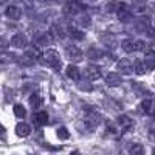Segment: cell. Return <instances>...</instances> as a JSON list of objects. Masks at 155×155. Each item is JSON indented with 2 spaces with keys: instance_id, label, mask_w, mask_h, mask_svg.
I'll return each instance as SVG.
<instances>
[{
  "instance_id": "28",
  "label": "cell",
  "mask_w": 155,
  "mask_h": 155,
  "mask_svg": "<svg viewBox=\"0 0 155 155\" xmlns=\"http://www.w3.org/2000/svg\"><path fill=\"white\" fill-rule=\"evenodd\" d=\"M146 58L147 59H155V44L149 45V48L146 50Z\"/></svg>"
},
{
  "instance_id": "31",
  "label": "cell",
  "mask_w": 155,
  "mask_h": 155,
  "mask_svg": "<svg viewBox=\"0 0 155 155\" xmlns=\"http://www.w3.org/2000/svg\"><path fill=\"white\" fill-rule=\"evenodd\" d=\"M79 88L81 90H87V92H90V90H93V87L90 84H85V82H79Z\"/></svg>"
},
{
  "instance_id": "32",
  "label": "cell",
  "mask_w": 155,
  "mask_h": 155,
  "mask_svg": "<svg viewBox=\"0 0 155 155\" xmlns=\"http://www.w3.org/2000/svg\"><path fill=\"white\" fill-rule=\"evenodd\" d=\"M0 137H2V140H5L6 138V129L3 127V124L0 123Z\"/></svg>"
},
{
  "instance_id": "29",
  "label": "cell",
  "mask_w": 155,
  "mask_h": 155,
  "mask_svg": "<svg viewBox=\"0 0 155 155\" xmlns=\"http://www.w3.org/2000/svg\"><path fill=\"white\" fill-rule=\"evenodd\" d=\"M9 47V41L5 36H0V50H6Z\"/></svg>"
},
{
  "instance_id": "13",
  "label": "cell",
  "mask_w": 155,
  "mask_h": 155,
  "mask_svg": "<svg viewBox=\"0 0 155 155\" xmlns=\"http://www.w3.org/2000/svg\"><path fill=\"white\" fill-rule=\"evenodd\" d=\"M106 129H107V134L109 135H112L113 138H120V135H121V129H120V126L118 124H115V123H112V121H107L106 123Z\"/></svg>"
},
{
  "instance_id": "15",
  "label": "cell",
  "mask_w": 155,
  "mask_h": 155,
  "mask_svg": "<svg viewBox=\"0 0 155 155\" xmlns=\"http://www.w3.org/2000/svg\"><path fill=\"white\" fill-rule=\"evenodd\" d=\"M65 74L73 81H79V78H81V71L76 65H68L67 70H65Z\"/></svg>"
},
{
  "instance_id": "2",
  "label": "cell",
  "mask_w": 155,
  "mask_h": 155,
  "mask_svg": "<svg viewBox=\"0 0 155 155\" xmlns=\"http://www.w3.org/2000/svg\"><path fill=\"white\" fill-rule=\"evenodd\" d=\"M121 45H123V50L127 51V53H132V51H143L146 48V44L143 41H132V39H126Z\"/></svg>"
},
{
  "instance_id": "30",
  "label": "cell",
  "mask_w": 155,
  "mask_h": 155,
  "mask_svg": "<svg viewBox=\"0 0 155 155\" xmlns=\"http://www.w3.org/2000/svg\"><path fill=\"white\" fill-rule=\"evenodd\" d=\"M144 65H146V70H153L155 68V59H147L146 58Z\"/></svg>"
},
{
  "instance_id": "20",
  "label": "cell",
  "mask_w": 155,
  "mask_h": 155,
  "mask_svg": "<svg viewBox=\"0 0 155 155\" xmlns=\"http://www.w3.org/2000/svg\"><path fill=\"white\" fill-rule=\"evenodd\" d=\"M116 14H118V17H120L121 22H130V20H132V12L127 11L126 6H124L123 9H120L118 12H116Z\"/></svg>"
},
{
  "instance_id": "22",
  "label": "cell",
  "mask_w": 155,
  "mask_h": 155,
  "mask_svg": "<svg viewBox=\"0 0 155 155\" xmlns=\"http://www.w3.org/2000/svg\"><path fill=\"white\" fill-rule=\"evenodd\" d=\"M124 6H126L124 3H121V2H115V0H113V2L107 3V11H109V12H118V11L123 9Z\"/></svg>"
},
{
  "instance_id": "9",
  "label": "cell",
  "mask_w": 155,
  "mask_h": 155,
  "mask_svg": "<svg viewBox=\"0 0 155 155\" xmlns=\"http://www.w3.org/2000/svg\"><path fill=\"white\" fill-rule=\"evenodd\" d=\"M33 123L36 124V127H42L48 123V113L41 110V112H36L33 116Z\"/></svg>"
},
{
  "instance_id": "34",
  "label": "cell",
  "mask_w": 155,
  "mask_h": 155,
  "mask_svg": "<svg viewBox=\"0 0 155 155\" xmlns=\"http://www.w3.org/2000/svg\"><path fill=\"white\" fill-rule=\"evenodd\" d=\"M152 155H155V149H153V150H152Z\"/></svg>"
},
{
  "instance_id": "23",
  "label": "cell",
  "mask_w": 155,
  "mask_h": 155,
  "mask_svg": "<svg viewBox=\"0 0 155 155\" xmlns=\"http://www.w3.org/2000/svg\"><path fill=\"white\" fill-rule=\"evenodd\" d=\"M134 70L137 71V74H144L146 73V65H144V62L143 61H134Z\"/></svg>"
},
{
  "instance_id": "33",
  "label": "cell",
  "mask_w": 155,
  "mask_h": 155,
  "mask_svg": "<svg viewBox=\"0 0 155 155\" xmlns=\"http://www.w3.org/2000/svg\"><path fill=\"white\" fill-rule=\"evenodd\" d=\"M70 155H81V152H79V150H73Z\"/></svg>"
},
{
  "instance_id": "8",
  "label": "cell",
  "mask_w": 155,
  "mask_h": 155,
  "mask_svg": "<svg viewBox=\"0 0 155 155\" xmlns=\"http://www.w3.org/2000/svg\"><path fill=\"white\" fill-rule=\"evenodd\" d=\"M118 70L123 74H132L134 73V64L129 59H120L118 61Z\"/></svg>"
},
{
  "instance_id": "1",
  "label": "cell",
  "mask_w": 155,
  "mask_h": 155,
  "mask_svg": "<svg viewBox=\"0 0 155 155\" xmlns=\"http://www.w3.org/2000/svg\"><path fill=\"white\" fill-rule=\"evenodd\" d=\"M42 62L45 64V65H48V67H51V68H54V70H59V67H61V56H59V53L56 50H53V48H50V50H47L45 53L42 54Z\"/></svg>"
},
{
  "instance_id": "12",
  "label": "cell",
  "mask_w": 155,
  "mask_h": 155,
  "mask_svg": "<svg viewBox=\"0 0 155 155\" xmlns=\"http://www.w3.org/2000/svg\"><path fill=\"white\" fill-rule=\"evenodd\" d=\"M141 109H143V112L147 113V115H153L155 113V99H152V98L143 99V102H141Z\"/></svg>"
},
{
  "instance_id": "21",
  "label": "cell",
  "mask_w": 155,
  "mask_h": 155,
  "mask_svg": "<svg viewBox=\"0 0 155 155\" xmlns=\"http://www.w3.org/2000/svg\"><path fill=\"white\" fill-rule=\"evenodd\" d=\"M41 104H42V98H41V95L33 93V95L30 96V106H31L34 110H37V107H41Z\"/></svg>"
},
{
  "instance_id": "7",
  "label": "cell",
  "mask_w": 155,
  "mask_h": 155,
  "mask_svg": "<svg viewBox=\"0 0 155 155\" xmlns=\"http://www.w3.org/2000/svg\"><path fill=\"white\" fill-rule=\"evenodd\" d=\"M81 11H82V6L78 2H70V3H67L65 6L62 8V12L67 14V16H74V14H78V12H81Z\"/></svg>"
},
{
  "instance_id": "24",
  "label": "cell",
  "mask_w": 155,
  "mask_h": 155,
  "mask_svg": "<svg viewBox=\"0 0 155 155\" xmlns=\"http://www.w3.org/2000/svg\"><path fill=\"white\" fill-rule=\"evenodd\" d=\"M14 115L17 116V118H25L27 110H25V107H23L22 104H16V106H14Z\"/></svg>"
},
{
  "instance_id": "5",
  "label": "cell",
  "mask_w": 155,
  "mask_h": 155,
  "mask_svg": "<svg viewBox=\"0 0 155 155\" xmlns=\"http://www.w3.org/2000/svg\"><path fill=\"white\" fill-rule=\"evenodd\" d=\"M116 121H118V126H120V129L123 132H129V130H132V129H134V121L129 118L127 115H120Z\"/></svg>"
},
{
  "instance_id": "35",
  "label": "cell",
  "mask_w": 155,
  "mask_h": 155,
  "mask_svg": "<svg viewBox=\"0 0 155 155\" xmlns=\"http://www.w3.org/2000/svg\"><path fill=\"white\" fill-rule=\"evenodd\" d=\"M3 2H5V0H0V3H3Z\"/></svg>"
},
{
  "instance_id": "3",
  "label": "cell",
  "mask_w": 155,
  "mask_h": 155,
  "mask_svg": "<svg viewBox=\"0 0 155 155\" xmlns=\"http://www.w3.org/2000/svg\"><path fill=\"white\" fill-rule=\"evenodd\" d=\"M84 76H85V79H88V81H96V79H99V76H101V68L98 65L90 64V65H87L85 70H84Z\"/></svg>"
},
{
  "instance_id": "17",
  "label": "cell",
  "mask_w": 155,
  "mask_h": 155,
  "mask_svg": "<svg viewBox=\"0 0 155 155\" xmlns=\"http://www.w3.org/2000/svg\"><path fill=\"white\" fill-rule=\"evenodd\" d=\"M16 134H17L19 137H28V135L31 134V127H30L28 124H25V123H20V124H17V127H16Z\"/></svg>"
},
{
  "instance_id": "6",
  "label": "cell",
  "mask_w": 155,
  "mask_h": 155,
  "mask_svg": "<svg viewBox=\"0 0 155 155\" xmlns=\"http://www.w3.org/2000/svg\"><path fill=\"white\" fill-rule=\"evenodd\" d=\"M12 47H16V48H25L28 45V39H27V36L25 34H22V33H19V34H16V36H12V39H11V42H9Z\"/></svg>"
},
{
  "instance_id": "10",
  "label": "cell",
  "mask_w": 155,
  "mask_h": 155,
  "mask_svg": "<svg viewBox=\"0 0 155 155\" xmlns=\"http://www.w3.org/2000/svg\"><path fill=\"white\" fill-rule=\"evenodd\" d=\"M5 14H6V17H8V19H11V20H19V19L22 17V11H20V8H19V6L11 5V6H8V8H6Z\"/></svg>"
},
{
  "instance_id": "16",
  "label": "cell",
  "mask_w": 155,
  "mask_h": 155,
  "mask_svg": "<svg viewBox=\"0 0 155 155\" xmlns=\"http://www.w3.org/2000/svg\"><path fill=\"white\" fill-rule=\"evenodd\" d=\"M50 34H51V37H54V39H62L64 36H65V30H64L61 25L54 23L53 27L50 28Z\"/></svg>"
},
{
  "instance_id": "11",
  "label": "cell",
  "mask_w": 155,
  "mask_h": 155,
  "mask_svg": "<svg viewBox=\"0 0 155 155\" xmlns=\"http://www.w3.org/2000/svg\"><path fill=\"white\" fill-rule=\"evenodd\" d=\"M123 82L121 79V76L120 74H116V73H107L106 74V84L110 85V87H120Z\"/></svg>"
},
{
  "instance_id": "4",
  "label": "cell",
  "mask_w": 155,
  "mask_h": 155,
  "mask_svg": "<svg viewBox=\"0 0 155 155\" xmlns=\"http://www.w3.org/2000/svg\"><path fill=\"white\" fill-rule=\"evenodd\" d=\"M67 58L73 62H79V61H82L84 54H82L81 48H78L74 45H70V47H67Z\"/></svg>"
},
{
  "instance_id": "18",
  "label": "cell",
  "mask_w": 155,
  "mask_h": 155,
  "mask_svg": "<svg viewBox=\"0 0 155 155\" xmlns=\"http://www.w3.org/2000/svg\"><path fill=\"white\" fill-rule=\"evenodd\" d=\"M50 41H51V34H50V33L36 36V44H37V45H41V47H42V45H48Z\"/></svg>"
},
{
  "instance_id": "14",
  "label": "cell",
  "mask_w": 155,
  "mask_h": 155,
  "mask_svg": "<svg viewBox=\"0 0 155 155\" xmlns=\"http://www.w3.org/2000/svg\"><path fill=\"white\" fill-rule=\"evenodd\" d=\"M25 58L30 59V61H37V59L42 58V53H41V50H39V47H31L25 51Z\"/></svg>"
},
{
  "instance_id": "26",
  "label": "cell",
  "mask_w": 155,
  "mask_h": 155,
  "mask_svg": "<svg viewBox=\"0 0 155 155\" xmlns=\"http://www.w3.org/2000/svg\"><path fill=\"white\" fill-rule=\"evenodd\" d=\"M56 134H58V138L59 140H64V141L68 140V137H70V134H68V130H67L65 127H59L58 130H56Z\"/></svg>"
},
{
  "instance_id": "27",
  "label": "cell",
  "mask_w": 155,
  "mask_h": 155,
  "mask_svg": "<svg viewBox=\"0 0 155 155\" xmlns=\"http://www.w3.org/2000/svg\"><path fill=\"white\" fill-rule=\"evenodd\" d=\"M70 36H71V39H78V41H81V39L84 37V33L82 31H79V30H76V28H70Z\"/></svg>"
},
{
  "instance_id": "19",
  "label": "cell",
  "mask_w": 155,
  "mask_h": 155,
  "mask_svg": "<svg viewBox=\"0 0 155 155\" xmlns=\"http://www.w3.org/2000/svg\"><path fill=\"white\" fill-rule=\"evenodd\" d=\"M129 153H130V155H144V147H143V144H140V143L130 144Z\"/></svg>"
},
{
  "instance_id": "25",
  "label": "cell",
  "mask_w": 155,
  "mask_h": 155,
  "mask_svg": "<svg viewBox=\"0 0 155 155\" xmlns=\"http://www.w3.org/2000/svg\"><path fill=\"white\" fill-rule=\"evenodd\" d=\"M87 56L90 58V59H99L101 56H102V53L98 50V48H95V47H92L88 51H87Z\"/></svg>"
}]
</instances>
